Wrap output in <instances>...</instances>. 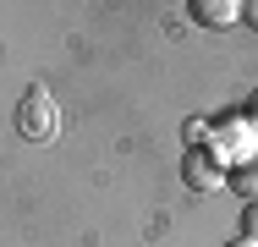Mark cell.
Instances as JSON below:
<instances>
[{
	"label": "cell",
	"instance_id": "1",
	"mask_svg": "<svg viewBox=\"0 0 258 247\" xmlns=\"http://www.w3.org/2000/svg\"><path fill=\"white\" fill-rule=\"evenodd\" d=\"M17 132L22 138H33V143H44L55 132V104H50V94L33 83L28 94H22V110H17Z\"/></svg>",
	"mask_w": 258,
	"mask_h": 247
},
{
	"label": "cell",
	"instance_id": "2",
	"mask_svg": "<svg viewBox=\"0 0 258 247\" xmlns=\"http://www.w3.org/2000/svg\"><path fill=\"white\" fill-rule=\"evenodd\" d=\"M187 11H192V22H204V28H231L247 6H236V0H192Z\"/></svg>",
	"mask_w": 258,
	"mask_h": 247
},
{
	"label": "cell",
	"instance_id": "3",
	"mask_svg": "<svg viewBox=\"0 0 258 247\" xmlns=\"http://www.w3.org/2000/svg\"><path fill=\"white\" fill-rule=\"evenodd\" d=\"M187 181L204 193V187H220V159H209L204 148H192L187 154Z\"/></svg>",
	"mask_w": 258,
	"mask_h": 247
},
{
	"label": "cell",
	"instance_id": "4",
	"mask_svg": "<svg viewBox=\"0 0 258 247\" xmlns=\"http://www.w3.org/2000/svg\"><path fill=\"white\" fill-rule=\"evenodd\" d=\"M231 187L247 198V203H258V154H247V159L231 170Z\"/></svg>",
	"mask_w": 258,
	"mask_h": 247
},
{
	"label": "cell",
	"instance_id": "5",
	"mask_svg": "<svg viewBox=\"0 0 258 247\" xmlns=\"http://www.w3.org/2000/svg\"><path fill=\"white\" fill-rule=\"evenodd\" d=\"M242 236L258 242V203H242Z\"/></svg>",
	"mask_w": 258,
	"mask_h": 247
},
{
	"label": "cell",
	"instance_id": "6",
	"mask_svg": "<svg viewBox=\"0 0 258 247\" xmlns=\"http://www.w3.org/2000/svg\"><path fill=\"white\" fill-rule=\"evenodd\" d=\"M242 17H247V22H253V28H258V0H253V6H247V11H242Z\"/></svg>",
	"mask_w": 258,
	"mask_h": 247
},
{
	"label": "cell",
	"instance_id": "7",
	"mask_svg": "<svg viewBox=\"0 0 258 247\" xmlns=\"http://www.w3.org/2000/svg\"><path fill=\"white\" fill-rule=\"evenodd\" d=\"M225 247H258V242H247V236H236V242H225Z\"/></svg>",
	"mask_w": 258,
	"mask_h": 247
},
{
	"label": "cell",
	"instance_id": "8",
	"mask_svg": "<svg viewBox=\"0 0 258 247\" xmlns=\"http://www.w3.org/2000/svg\"><path fill=\"white\" fill-rule=\"evenodd\" d=\"M247 115H253V127H258V94H253V110H247Z\"/></svg>",
	"mask_w": 258,
	"mask_h": 247
}]
</instances>
